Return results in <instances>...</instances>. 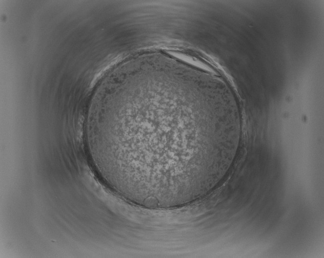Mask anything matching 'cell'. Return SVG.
I'll return each mask as SVG.
<instances>
[{
    "label": "cell",
    "mask_w": 324,
    "mask_h": 258,
    "mask_svg": "<svg viewBox=\"0 0 324 258\" xmlns=\"http://www.w3.org/2000/svg\"><path fill=\"white\" fill-rule=\"evenodd\" d=\"M120 94V110L88 125L105 178L128 200L173 207L206 194L227 173L241 124L205 95L177 84L152 82Z\"/></svg>",
    "instance_id": "6da1fadb"
}]
</instances>
